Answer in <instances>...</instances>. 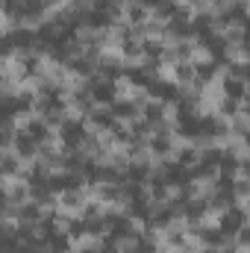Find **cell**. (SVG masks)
Instances as JSON below:
<instances>
[{"label":"cell","instance_id":"1","mask_svg":"<svg viewBox=\"0 0 250 253\" xmlns=\"http://www.w3.org/2000/svg\"><path fill=\"white\" fill-rule=\"evenodd\" d=\"M30 62H24L21 56H15L9 47H6V53H3V59H0V80H24L27 74H30Z\"/></svg>","mask_w":250,"mask_h":253},{"label":"cell","instance_id":"2","mask_svg":"<svg viewBox=\"0 0 250 253\" xmlns=\"http://www.w3.org/2000/svg\"><path fill=\"white\" fill-rule=\"evenodd\" d=\"M71 36H74L80 44H85V47H97V44L103 42V27H97V24H91V21H80V24L71 30Z\"/></svg>","mask_w":250,"mask_h":253},{"label":"cell","instance_id":"3","mask_svg":"<svg viewBox=\"0 0 250 253\" xmlns=\"http://www.w3.org/2000/svg\"><path fill=\"white\" fill-rule=\"evenodd\" d=\"M188 62L194 65L197 71H200V68H209V71H212V68L218 65V53L203 42V44H197V47H191V50H188Z\"/></svg>","mask_w":250,"mask_h":253},{"label":"cell","instance_id":"4","mask_svg":"<svg viewBox=\"0 0 250 253\" xmlns=\"http://www.w3.org/2000/svg\"><path fill=\"white\" fill-rule=\"evenodd\" d=\"M109 248L118 253H141L144 251V239L141 236H132V233H121V236H115L112 242H109Z\"/></svg>","mask_w":250,"mask_h":253},{"label":"cell","instance_id":"5","mask_svg":"<svg viewBox=\"0 0 250 253\" xmlns=\"http://www.w3.org/2000/svg\"><path fill=\"white\" fill-rule=\"evenodd\" d=\"M180 80V65L171 59H159L156 62V83L159 85H177Z\"/></svg>","mask_w":250,"mask_h":253},{"label":"cell","instance_id":"6","mask_svg":"<svg viewBox=\"0 0 250 253\" xmlns=\"http://www.w3.org/2000/svg\"><path fill=\"white\" fill-rule=\"evenodd\" d=\"M227 42H248V18H227V36H224V44Z\"/></svg>","mask_w":250,"mask_h":253},{"label":"cell","instance_id":"7","mask_svg":"<svg viewBox=\"0 0 250 253\" xmlns=\"http://www.w3.org/2000/svg\"><path fill=\"white\" fill-rule=\"evenodd\" d=\"M180 112H183L180 100H177V97H171V100H165V106L159 109V118H162L165 124H171L174 129H183V121H180Z\"/></svg>","mask_w":250,"mask_h":253},{"label":"cell","instance_id":"8","mask_svg":"<svg viewBox=\"0 0 250 253\" xmlns=\"http://www.w3.org/2000/svg\"><path fill=\"white\" fill-rule=\"evenodd\" d=\"M159 194H162V197H165L168 203H180V200H186L188 189H186V183L168 180V183H162V186H159Z\"/></svg>","mask_w":250,"mask_h":253},{"label":"cell","instance_id":"9","mask_svg":"<svg viewBox=\"0 0 250 253\" xmlns=\"http://www.w3.org/2000/svg\"><path fill=\"white\" fill-rule=\"evenodd\" d=\"M124 221H126V233H132V236H141V239H144V233L150 230V218H147L144 212H141V215L132 212V215H126Z\"/></svg>","mask_w":250,"mask_h":253},{"label":"cell","instance_id":"10","mask_svg":"<svg viewBox=\"0 0 250 253\" xmlns=\"http://www.w3.org/2000/svg\"><path fill=\"white\" fill-rule=\"evenodd\" d=\"M74 218H65V215H53L50 218V230H53V236H62V239H68V236H74L77 230H74Z\"/></svg>","mask_w":250,"mask_h":253},{"label":"cell","instance_id":"11","mask_svg":"<svg viewBox=\"0 0 250 253\" xmlns=\"http://www.w3.org/2000/svg\"><path fill=\"white\" fill-rule=\"evenodd\" d=\"M227 177H230V183H233V186H245V183H250V165L233 162V165L227 168Z\"/></svg>","mask_w":250,"mask_h":253},{"label":"cell","instance_id":"12","mask_svg":"<svg viewBox=\"0 0 250 253\" xmlns=\"http://www.w3.org/2000/svg\"><path fill=\"white\" fill-rule=\"evenodd\" d=\"M88 115H94V118H112V115H115V106H112L109 100H100V97H97V100L88 106Z\"/></svg>","mask_w":250,"mask_h":253},{"label":"cell","instance_id":"13","mask_svg":"<svg viewBox=\"0 0 250 253\" xmlns=\"http://www.w3.org/2000/svg\"><path fill=\"white\" fill-rule=\"evenodd\" d=\"M233 129L250 135V112L248 109H236V112H233Z\"/></svg>","mask_w":250,"mask_h":253},{"label":"cell","instance_id":"14","mask_svg":"<svg viewBox=\"0 0 250 253\" xmlns=\"http://www.w3.org/2000/svg\"><path fill=\"white\" fill-rule=\"evenodd\" d=\"M206 33L212 39H224L227 36V18H209L206 21Z\"/></svg>","mask_w":250,"mask_h":253},{"label":"cell","instance_id":"15","mask_svg":"<svg viewBox=\"0 0 250 253\" xmlns=\"http://www.w3.org/2000/svg\"><path fill=\"white\" fill-rule=\"evenodd\" d=\"M144 106H147L150 112H156V115H159V109L165 106V97H162L159 91H147V97H144Z\"/></svg>","mask_w":250,"mask_h":253},{"label":"cell","instance_id":"16","mask_svg":"<svg viewBox=\"0 0 250 253\" xmlns=\"http://www.w3.org/2000/svg\"><path fill=\"white\" fill-rule=\"evenodd\" d=\"M74 6H77V9H80L85 18H88L91 12H97V9L103 6V0H74Z\"/></svg>","mask_w":250,"mask_h":253},{"label":"cell","instance_id":"17","mask_svg":"<svg viewBox=\"0 0 250 253\" xmlns=\"http://www.w3.org/2000/svg\"><path fill=\"white\" fill-rule=\"evenodd\" d=\"M233 253H250V236H245V239L233 248Z\"/></svg>","mask_w":250,"mask_h":253}]
</instances>
